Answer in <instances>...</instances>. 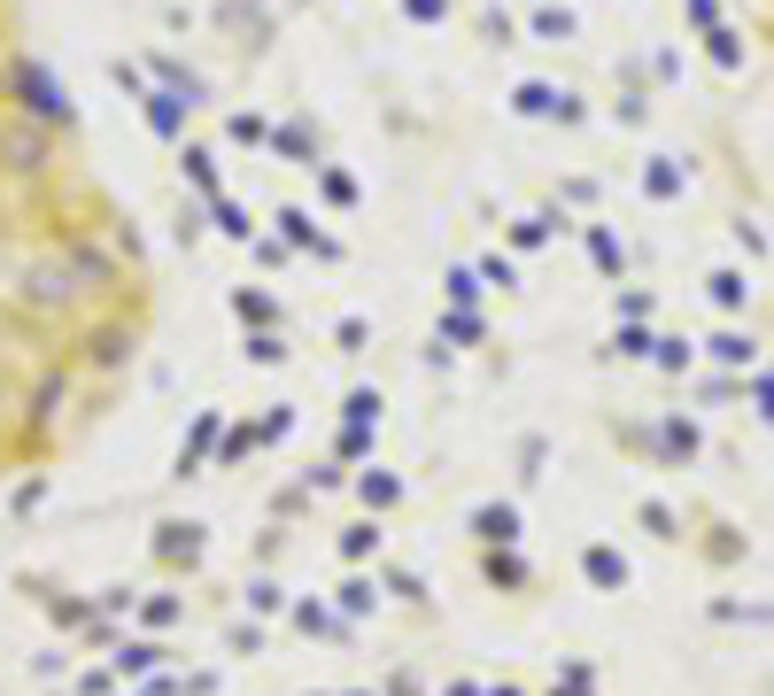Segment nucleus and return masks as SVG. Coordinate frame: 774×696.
Masks as SVG:
<instances>
[{
  "mask_svg": "<svg viewBox=\"0 0 774 696\" xmlns=\"http://www.w3.org/2000/svg\"><path fill=\"white\" fill-rule=\"evenodd\" d=\"M8 426H24V387H16V372L0 364V434H8Z\"/></svg>",
  "mask_w": 774,
  "mask_h": 696,
  "instance_id": "0eeeda50",
  "label": "nucleus"
},
{
  "mask_svg": "<svg viewBox=\"0 0 774 696\" xmlns=\"http://www.w3.org/2000/svg\"><path fill=\"white\" fill-rule=\"evenodd\" d=\"M186 178H194V186H202L209 202H217V163H209L202 147H186Z\"/></svg>",
  "mask_w": 774,
  "mask_h": 696,
  "instance_id": "1a4fd4ad",
  "label": "nucleus"
},
{
  "mask_svg": "<svg viewBox=\"0 0 774 696\" xmlns=\"http://www.w3.org/2000/svg\"><path fill=\"white\" fill-rule=\"evenodd\" d=\"M759 31H767V39H774V0H759Z\"/></svg>",
  "mask_w": 774,
  "mask_h": 696,
  "instance_id": "2eb2a0df",
  "label": "nucleus"
},
{
  "mask_svg": "<svg viewBox=\"0 0 774 696\" xmlns=\"http://www.w3.org/2000/svg\"><path fill=\"white\" fill-rule=\"evenodd\" d=\"M78 356H86L93 372H117L124 356H132V325H124V318H101L93 333H78Z\"/></svg>",
  "mask_w": 774,
  "mask_h": 696,
  "instance_id": "39448f33",
  "label": "nucleus"
},
{
  "mask_svg": "<svg viewBox=\"0 0 774 696\" xmlns=\"http://www.w3.org/2000/svg\"><path fill=\"white\" fill-rule=\"evenodd\" d=\"M186 109H194V101H179V93H148V124L163 132V140H179V132H186Z\"/></svg>",
  "mask_w": 774,
  "mask_h": 696,
  "instance_id": "423d86ee",
  "label": "nucleus"
},
{
  "mask_svg": "<svg viewBox=\"0 0 774 696\" xmlns=\"http://www.w3.org/2000/svg\"><path fill=\"white\" fill-rule=\"evenodd\" d=\"M62 256H70V271L86 279L93 302H109V294H117V256H109L101 240H62Z\"/></svg>",
  "mask_w": 774,
  "mask_h": 696,
  "instance_id": "20e7f679",
  "label": "nucleus"
},
{
  "mask_svg": "<svg viewBox=\"0 0 774 696\" xmlns=\"http://www.w3.org/2000/svg\"><path fill=\"white\" fill-rule=\"evenodd\" d=\"M511 240H519V248H542V240H550V217H519V225H511Z\"/></svg>",
  "mask_w": 774,
  "mask_h": 696,
  "instance_id": "f8f14e48",
  "label": "nucleus"
},
{
  "mask_svg": "<svg viewBox=\"0 0 774 696\" xmlns=\"http://www.w3.org/2000/svg\"><path fill=\"white\" fill-rule=\"evenodd\" d=\"M233 310H240V325H271V318H279L264 294H233Z\"/></svg>",
  "mask_w": 774,
  "mask_h": 696,
  "instance_id": "9d476101",
  "label": "nucleus"
},
{
  "mask_svg": "<svg viewBox=\"0 0 774 696\" xmlns=\"http://www.w3.org/2000/svg\"><path fill=\"white\" fill-rule=\"evenodd\" d=\"M326 202L349 209V202H357V178H349V171H326Z\"/></svg>",
  "mask_w": 774,
  "mask_h": 696,
  "instance_id": "ddd939ff",
  "label": "nucleus"
},
{
  "mask_svg": "<svg viewBox=\"0 0 774 696\" xmlns=\"http://www.w3.org/2000/svg\"><path fill=\"white\" fill-rule=\"evenodd\" d=\"M403 8H411L418 24H442V8H449V0H403Z\"/></svg>",
  "mask_w": 774,
  "mask_h": 696,
  "instance_id": "4468645a",
  "label": "nucleus"
},
{
  "mask_svg": "<svg viewBox=\"0 0 774 696\" xmlns=\"http://www.w3.org/2000/svg\"><path fill=\"white\" fill-rule=\"evenodd\" d=\"M8 302H16V318L31 325V333H55L62 318H78V302H93L86 294V279H78V271H70V256H39V263H24V279H16V294H8Z\"/></svg>",
  "mask_w": 774,
  "mask_h": 696,
  "instance_id": "f257e3e1",
  "label": "nucleus"
},
{
  "mask_svg": "<svg viewBox=\"0 0 774 696\" xmlns=\"http://www.w3.org/2000/svg\"><path fill=\"white\" fill-rule=\"evenodd\" d=\"M535 39H573V16H566V8H542V16H535Z\"/></svg>",
  "mask_w": 774,
  "mask_h": 696,
  "instance_id": "9b49d317",
  "label": "nucleus"
},
{
  "mask_svg": "<svg viewBox=\"0 0 774 696\" xmlns=\"http://www.w3.org/2000/svg\"><path fill=\"white\" fill-rule=\"evenodd\" d=\"M8 101H16V109L24 116H39V124H70V93L55 86V70H47V62H31V55H16L8 62Z\"/></svg>",
  "mask_w": 774,
  "mask_h": 696,
  "instance_id": "7ed1b4c3",
  "label": "nucleus"
},
{
  "mask_svg": "<svg viewBox=\"0 0 774 696\" xmlns=\"http://www.w3.org/2000/svg\"><path fill=\"white\" fill-rule=\"evenodd\" d=\"M62 147H55V124H39L24 109H0V178H16V186H39V178H55Z\"/></svg>",
  "mask_w": 774,
  "mask_h": 696,
  "instance_id": "f03ea898",
  "label": "nucleus"
},
{
  "mask_svg": "<svg viewBox=\"0 0 774 696\" xmlns=\"http://www.w3.org/2000/svg\"><path fill=\"white\" fill-rule=\"evenodd\" d=\"M209 209H217V232H233V240H256V225H248V209H240V202H225V194H217Z\"/></svg>",
  "mask_w": 774,
  "mask_h": 696,
  "instance_id": "6e6552de",
  "label": "nucleus"
}]
</instances>
